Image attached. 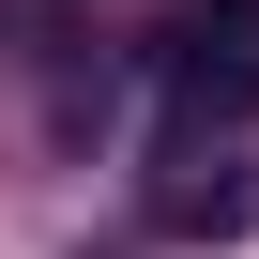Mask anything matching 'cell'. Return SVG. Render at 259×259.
I'll return each mask as SVG.
<instances>
[{
	"label": "cell",
	"instance_id": "2",
	"mask_svg": "<svg viewBox=\"0 0 259 259\" xmlns=\"http://www.w3.org/2000/svg\"><path fill=\"white\" fill-rule=\"evenodd\" d=\"M168 107L183 122H244L259 107V31L244 16H183L168 31Z\"/></svg>",
	"mask_w": 259,
	"mask_h": 259
},
{
	"label": "cell",
	"instance_id": "1",
	"mask_svg": "<svg viewBox=\"0 0 259 259\" xmlns=\"http://www.w3.org/2000/svg\"><path fill=\"white\" fill-rule=\"evenodd\" d=\"M153 229H168V244H229V229H244V168H229V138L183 122V138L153 153Z\"/></svg>",
	"mask_w": 259,
	"mask_h": 259
}]
</instances>
